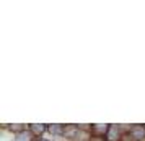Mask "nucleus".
Returning a JSON list of instances; mask_svg holds the SVG:
<instances>
[{
  "label": "nucleus",
  "mask_w": 145,
  "mask_h": 141,
  "mask_svg": "<svg viewBox=\"0 0 145 141\" xmlns=\"http://www.w3.org/2000/svg\"><path fill=\"white\" fill-rule=\"evenodd\" d=\"M109 126H111V125L96 123V125H91V126H90V133H91L93 138H106V134L109 131Z\"/></svg>",
  "instance_id": "obj_1"
},
{
  "label": "nucleus",
  "mask_w": 145,
  "mask_h": 141,
  "mask_svg": "<svg viewBox=\"0 0 145 141\" xmlns=\"http://www.w3.org/2000/svg\"><path fill=\"white\" fill-rule=\"evenodd\" d=\"M129 133H131L137 141H142L145 138V126L144 125H134V126H131Z\"/></svg>",
  "instance_id": "obj_2"
},
{
  "label": "nucleus",
  "mask_w": 145,
  "mask_h": 141,
  "mask_svg": "<svg viewBox=\"0 0 145 141\" xmlns=\"http://www.w3.org/2000/svg\"><path fill=\"white\" fill-rule=\"evenodd\" d=\"M80 133V126L78 125H65L64 126V136L67 140H72V138H77V134Z\"/></svg>",
  "instance_id": "obj_3"
},
{
  "label": "nucleus",
  "mask_w": 145,
  "mask_h": 141,
  "mask_svg": "<svg viewBox=\"0 0 145 141\" xmlns=\"http://www.w3.org/2000/svg\"><path fill=\"white\" fill-rule=\"evenodd\" d=\"M47 125H42V123H31L29 125V131L34 134V136H41L42 133H46L47 131Z\"/></svg>",
  "instance_id": "obj_4"
},
{
  "label": "nucleus",
  "mask_w": 145,
  "mask_h": 141,
  "mask_svg": "<svg viewBox=\"0 0 145 141\" xmlns=\"http://www.w3.org/2000/svg\"><path fill=\"white\" fill-rule=\"evenodd\" d=\"M121 134L119 133V128L116 126V125H111L109 126V131H108V134H106V141H119V138H121Z\"/></svg>",
  "instance_id": "obj_5"
},
{
  "label": "nucleus",
  "mask_w": 145,
  "mask_h": 141,
  "mask_svg": "<svg viewBox=\"0 0 145 141\" xmlns=\"http://www.w3.org/2000/svg\"><path fill=\"white\" fill-rule=\"evenodd\" d=\"M3 128H8V130H10L12 133H15V134H20V133H23V131L29 130V126L23 125V123H15V125H3Z\"/></svg>",
  "instance_id": "obj_6"
},
{
  "label": "nucleus",
  "mask_w": 145,
  "mask_h": 141,
  "mask_svg": "<svg viewBox=\"0 0 145 141\" xmlns=\"http://www.w3.org/2000/svg\"><path fill=\"white\" fill-rule=\"evenodd\" d=\"M33 140H34V134L29 130H26V131H23V133L15 136V141H33Z\"/></svg>",
  "instance_id": "obj_7"
},
{
  "label": "nucleus",
  "mask_w": 145,
  "mask_h": 141,
  "mask_svg": "<svg viewBox=\"0 0 145 141\" xmlns=\"http://www.w3.org/2000/svg\"><path fill=\"white\" fill-rule=\"evenodd\" d=\"M64 126L65 125H49L47 131L51 134H57V136H64Z\"/></svg>",
  "instance_id": "obj_8"
},
{
  "label": "nucleus",
  "mask_w": 145,
  "mask_h": 141,
  "mask_svg": "<svg viewBox=\"0 0 145 141\" xmlns=\"http://www.w3.org/2000/svg\"><path fill=\"white\" fill-rule=\"evenodd\" d=\"M119 141H137L134 136H132L129 131H125V133H122L121 134V138H119Z\"/></svg>",
  "instance_id": "obj_9"
},
{
  "label": "nucleus",
  "mask_w": 145,
  "mask_h": 141,
  "mask_svg": "<svg viewBox=\"0 0 145 141\" xmlns=\"http://www.w3.org/2000/svg\"><path fill=\"white\" fill-rule=\"evenodd\" d=\"M38 141H49V140H38Z\"/></svg>",
  "instance_id": "obj_10"
}]
</instances>
